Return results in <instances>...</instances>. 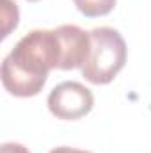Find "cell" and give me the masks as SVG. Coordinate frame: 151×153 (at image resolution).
I'll use <instances>...</instances> for the list:
<instances>
[{
  "mask_svg": "<svg viewBox=\"0 0 151 153\" xmlns=\"http://www.w3.org/2000/svg\"><path fill=\"white\" fill-rule=\"evenodd\" d=\"M89 34L91 52L82 66V75L87 82L96 85L110 84L126 64V43L112 27H96Z\"/></svg>",
  "mask_w": 151,
  "mask_h": 153,
  "instance_id": "obj_2",
  "label": "cell"
},
{
  "mask_svg": "<svg viewBox=\"0 0 151 153\" xmlns=\"http://www.w3.org/2000/svg\"><path fill=\"white\" fill-rule=\"evenodd\" d=\"M30 2H36V0H30Z\"/></svg>",
  "mask_w": 151,
  "mask_h": 153,
  "instance_id": "obj_8",
  "label": "cell"
},
{
  "mask_svg": "<svg viewBox=\"0 0 151 153\" xmlns=\"http://www.w3.org/2000/svg\"><path fill=\"white\" fill-rule=\"evenodd\" d=\"M48 109L50 112L66 121H75L87 116L94 107V96L91 89H87L80 82H62L55 85L48 94Z\"/></svg>",
  "mask_w": 151,
  "mask_h": 153,
  "instance_id": "obj_3",
  "label": "cell"
},
{
  "mask_svg": "<svg viewBox=\"0 0 151 153\" xmlns=\"http://www.w3.org/2000/svg\"><path fill=\"white\" fill-rule=\"evenodd\" d=\"M2 153H30L23 144L18 143H4L2 144Z\"/></svg>",
  "mask_w": 151,
  "mask_h": 153,
  "instance_id": "obj_6",
  "label": "cell"
},
{
  "mask_svg": "<svg viewBox=\"0 0 151 153\" xmlns=\"http://www.w3.org/2000/svg\"><path fill=\"white\" fill-rule=\"evenodd\" d=\"M76 9L87 18L105 16L115 7L117 0H73Z\"/></svg>",
  "mask_w": 151,
  "mask_h": 153,
  "instance_id": "obj_4",
  "label": "cell"
},
{
  "mask_svg": "<svg viewBox=\"0 0 151 153\" xmlns=\"http://www.w3.org/2000/svg\"><path fill=\"white\" fill-rule=\"evenodd\" d=\"M64 41L59 29L32 30L20 39L2 62V84L18 98L41 93L52 70H62Z\"/></svg>",
  "mask_w": 151,
  "mask_h": 153,
  "instance_id": "obj_1",
  "label": "cell"
},
{
  "mask_svg": "<svg viewBox=\"0 0 151 153\" xmlns=\"http://www.w3.org/2000/svg\"><path fill=\"white\" fill-rule=\"evenodd\" d=\"M50 153H91V152L76 150V148H70V146H59V148H53Z\"/></svg>",
  "mask_w": 151,
  "mask_h": 153,
  "instance_id": "obj_7",
  "label": "cell"
},
{
  "mask_svg": "<svg viewBox=\"0 0 151 153\" xmlns=\"http://www.w3.org/2000/svg\"><path fill=\"white\" fill-rule=\"evenodd\" d=\"M20 20V11L16 2L13 0H2V38L5 39L13 29L18 27Z\"/></svg>",
  "mask_w": 151,
  "mask_h": 153,
  "instance_id": "obj_5",
  "label": "cell"
}]
</instances>
